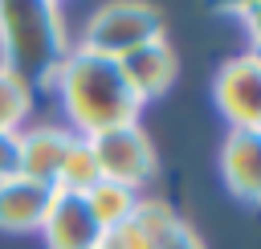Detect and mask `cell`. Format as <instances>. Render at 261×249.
Returning <instances> with one entry per match:
<instances>
[{
    "label": "cell",
    "mask_w": 261,
    "mask_h": 249,
    "mask_svg": "<svg viewBox=\"0 0 261 249\" xmlns=\"http://www.w3.org/2000/svg\"><path fill=\"white\" fill-rule=\"evenodd\" d=\"M49 90L57 94V106L65 114L61 127H69L77 139H94L114 127H130V122H139V110H143V98L130 90L122 65L114 57H102V53H90L77 45L61 61Z\"/></svg>",
    "instance_id": "1"
},
{
    "label": "cell",
    "mask_w": 261,
    "mask_h": 249,
    "mask_svg": "<svg viewBox=\"0 0 261 249\" xmlns=\"http://www.w3.org/2000/svg\"><path fill=\"white\" fill-rule=\"evenodd\" d=\"M69 49L65 12L53 0H0V65L33 86V94L53 86Z\"/></svg>",
    "instance_id": "2"
},
{
    "label": "cell",
    "mask_w": 261,
    "mask_h": 249,
    "mask_svg": "<svg viewBox=\"0 0 261 249\" xmlns=\"http://www.w3.org/2000/svg\"><path fill=\"white\" fill-rule=\"evenodd\" d=\"M159 37H167V24H163L159 8H151L143 0H114V4H98L86 16L73 45L122 61L130 49H139L147 41H159Z\"/></svg>",
    "instance_id": "3"
},
{
    "label": "cell",
    "mask_w": 261,
    "mask_h": 249,
    "mask_svg": "<svg viewBox=\"0 0 261 249\" xmlns=\"http://www.w3.org/2000/svg\"><path fill=\"white\" fill-rule=\"evenodd\" d=\"M90 151H94V163H98V176L106 184H122L130 192L143 196V188L159 176V155H155V143L151 135L130 122V127H114L106 135H94L86 139Z\"/></svg>",
    "instance_id": "4"
},
{
    "label": "cell",
    "mask_w": 261,
    "mask_h": 249,
    "mask_svg": "<svg viewBox=\"0 0 261 249\" xmlns=\"http://www.w3.org/2000/svg\"><path fill=\"white\" fill-rule=\"evenodd\" d=\"M212 102L228 131H253L261 135V57L257 53H237L220 61L212 78Z\"/></svg>",
    "instance_id": "5"
},
{
    "label": "cell",
    "mask_w": 261,
    "mask_h": 249,
    "mask_svg": "<svg viewBox=\"0 0 261 249\" xmlns=\"http://www.w3.org/2000/svg\"><path fill=\"white\" fill-rule=\"evenodd\" d=\"M73 131L61 122H37L16 131V176H29L37 184H57V171L73 147Z\"/></svg>",
    "instance_id": "6"
},
{
    "label": "cell",
    "mask_w": 261,
    "mask_h": 249,
    "mask_svg": "<svg viewBox=\"0 0 261 249\" xmlns=\"http://www.w3.org/2000/svg\"><path fill=\"white\" fill-rule=\"evenodd\" d=\"M37 233H41L45 249H98V241H102V229L90 216L86 196H73V192H53L49 212Z\"/></svg>",
    "instance_id": "7"
},
{
    "label": "cell",
    "mask_w": 261,
    "mask_h": 249,
    "mask_svg": "<svg viewBox=\"0 0 261 249\" xmlns=\"http://www.w3.org/2000/svg\"><path fill=\"white\" fill-rule=\"evenodd\" d=\"M179 220H184V216H179L163 196H139L135 212H130L122 225L106 229L102 241H98V249H159V241H163Z\"/></svg>",
    "instance_id": "8"
},
{
    "label": "cell",
    "mask_w": 261,
    "mask_h": 249,
    "mask_svg": "<svg viewBox=\"0 0 261 249\" xmlns=\"http://www.w3.org/2000/svg\"><path fill=\"white\" fill-rule=\"evenodd\" d=\"M118 65H122V73H126L130 90L143 98V106H147L151 98L167 94V90L175 86V78H179V53H175V45H171L167 37H159V41H147V45L130 49Z\"/></svg>",
    "instance_id": "9"
},
{
    "label": "cell",
    "mask_w": 261,
    "mask_h": 249,
    "mask_svg": "<svg viewBox=\"0 0 261 249\" xmlns=\"http://www.w3.org/2000/svg\"><path fill=\"white\" fill-rule=\"evenodd\" d=\"M220 180L241 200L261 208V135L228 131L220 143Z\"/></svg>",
    "instance_id": "10"
},
{
    "label": "cell",
    "mask_w": 261,
    "mask_h": 249,
    "mask_svg": "<svg viewBox=\"0 0 261 249\" xmlns=\"http://www.w3.org/2000/svg\"><path fill=\"white\" fill-rule=\"evenodd\" d=\"M53 188L29 176L0 180V233H37L49 212Z\"/></svg>",
    "instance_id": "11"
},
{
    "label": "cell",
    "mask_w": 261,
    "mask_h": 249,
    "mask_svg": "<svg viewBox=\"0 0 261 249\" xmlns=\"http://www.w3.org/2000/svg\"><path fill=\"white\" fill-rule=\"evenodd\" d=\"M135 204H139V192H130V188H122V184L98 180V184L86 192V208H90V216L98 220L102 233L114 229V225H122V220L135 212Z\"/></svg>",
    "instance_id": "12"
},
{
    "label": "cell",
    "mask_w": 261,
    "mask_h": 249,
    "mask_svg": "<svg viewBox=\"0 0 261 249\" xmlns=\"http://www.w3.org/2000/svg\"><path fill=\"white\" fill-rule=\"evenodd\" d=\"M33 118V86L0 65V135H16Z\"/></svg>",
    "instance_id": "13"
},
{
    "label": "cell",
    "mask_w": 261,
    "mask_h": 249,
    "mask_svg": "<svg viewBox=\"0 0 261 249\" xmlns=\"http://www.w3.org/2000/svg\"><path fill=\"white\" fill-rule=\"evenodd\" d=\"M98 180H102V176H98V163H94L90 143H86V139H73V147H69V155H65V163H61V171H57L53 192H73V196H86Z\"/></svg>",
    "instance_id": "14"
},
{
    "label": "cell",
    "mask_w": 261,
    "mask_h": 249,
    "mask_svg": "<svg viewBox=\"0 0 261 249\" xmlns=\"http://www.w3.org/2000/svg\"><path fill=\"white\" fill-rule=\"evenodd\" d=\"M224 12H232V16L241 20L245 41H249V53L261 57V0H257V4H228Z\"/></svg>",
    "instance_id": "15"
},
{
    "label": "cell",
    "mask_w": 261,
    "mask_h": 249,
    "mask_svg": "<svg viewBox=\"0 0 261 249\" xmlns=\"http://www.w3.org/2000/svg\"><path fill=\"white\" fill-rule=\"evenodd\" d=\"M159 249H208V245L200 241V233H196L188 220H179V225H175V229L159 241Z\"/></svg>",
    "instance_id": "16"
},
{
    "label": "cell",
    "mask_w": 261,
    "mask_h": 249,
    "mask_svg": "<svg viewBox=\"0 0 261 249\" xmlns=\"http://www.w3.org/2000/svg\"><path fill=\"white\" fill-rule=\"evenodd\" d=\"M16 176V135H0V180Z\"/></svg>",
    "instance_id": "17"
}]
</instances>
